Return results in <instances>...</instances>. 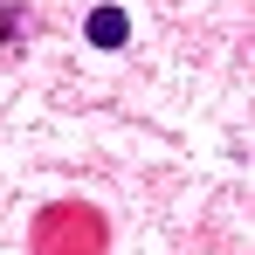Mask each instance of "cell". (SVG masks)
Listing matches in <instances>:
<instances>
[{
  "instance_id": "obj_1",
  "label": "cell",
  "mask_w": 255,
  "mask_h": 255,
  "mask_svg": "<svg viewBox=\"0 0 255 255\" xmlns=\"http://www.w3.org/2000/svg\"><path fill=\"white\" fill-rule=\"evenodd\" d=\"M83 35H90V48H125L131 42V14H125V7H97Z\"/></svg>"
},
{
  "instance_id": "obj_2",
  "label": "cell",
  "mask_w": 255,
  "mask_h": 255,
  "mask_svg": "<svg viewBox=\"0 0 255 255\" xmlns=\"http://www.w3.org/2000/svg\"><path fill=\"white\" fill-rule=\"evenodd\" d=\"M21 35H28V14L14 0H0V42H21Z\"/></svg>"
}]
</instances>
